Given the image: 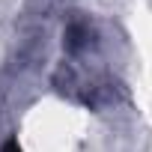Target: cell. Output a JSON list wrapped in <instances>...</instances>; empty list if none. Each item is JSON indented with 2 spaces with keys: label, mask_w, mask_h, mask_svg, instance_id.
<instances>
[{
  "label": "cell",
  "mask_w": 152,
  "mask_h": 152,
  "mask_svg": "<svg viewBox=\"0 0 152 152\" xmlns=\"http://www.w3.org/2000/svg\"><path fill=\"white\" fill-rule=\"evenodd\" d=\"M3 152H21V149H18V143L12 140V143H6V149H3Z\"/></svg>",
  "instance_id": "cell-1"
}]
</instances>
